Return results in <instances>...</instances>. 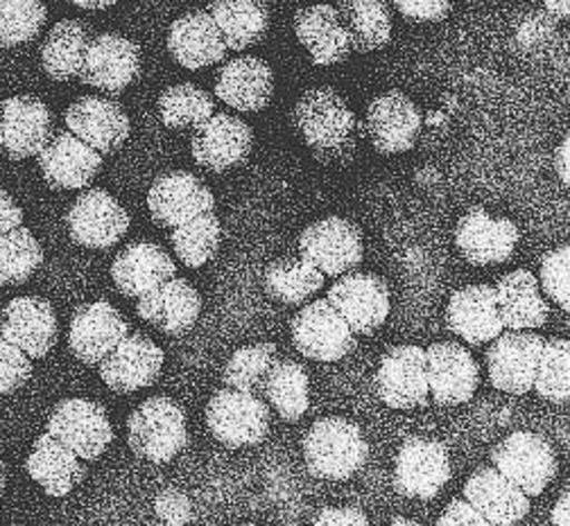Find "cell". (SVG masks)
<instances>
[{"label": "cell", "mask_w": 570, "mask_h": 526, "mask_svg": "<svg viewBox=\"0 0 570 526\" xmlns=\"http://www.w3.org/2000/svg\"><path fill=\"white\" fill-rule=\"evenodd\" d=\"M202 312L197 289L184 278H168L159 287L138 296L136 315L164 335H184Z\"/></svg>", "instance_id": "cell-26"}, {"label": "cell", "mask_w": 570, "mask_h": 526, "mask_svg": "<svg viewBox=\"0 0 570 526\" xmlns=\"http://www.w3.org/2000/svg\"><path fill=\"white\" fill-rule=\"evenodd\" d=\"M43 262L39 240L23 227L0 236V287L23 285Z\"/></svg>", "instance_id": "cell-42"}, {"label": "cell", "mask_w": 570, "mask_h": 526, "mask_svg": "<svg viewBox=\"0 0 570 526\" xmlns=\"http://www.w3.org/2000/svg\"><path fill=\"white\" fill-rule=\"evenodd\" d=\"M127 333L129 324L111 304L94 300V304H85L73 312L68 328V346L80 361L98 366Z\"/></svg>", "instance_id": "cell-24"}, {"label": "cell", "mask_w": 570, "mask_h": 526, "mask_svg": "<svg viewBox=\"0 0 570 526\" xmlns=\"http://www.w3.org/2000/svg\"><path fill=\"white\" fill-rule=\"evenodd\" d=\"M258 394L285 423H297L311 405L308 373L295 359L276 357L261 380Z\"/></svg>", "instance_id": "cell-35"}, {"label": "cell", "mask_w": 570, "mask_h": 526, "mask_svg": "<svg viewBox=\"0 0 570 526\" xmlns=\"http://www.w3.org/2000/svg\"><path fill=\"white\" fill-rule=\"evenodd\" d=\"M464 499L493 526H512L530 513V497L495 468H480L464 484Z\"/></svg>", "instance_id": "cell-29"}, {"label": "cell", "mask_w": 570, "mask_h": 526, "mask_svg": "<svg viewBox=\"0 0 570 526\" xmlns=\"http://www.w3.org/2000/svg\"><path fill=\"white\" fill-rule=\"evenodd\" d=\"M6 149H3V118H0V155H3Z\"/></svg>", "instance_id": "cell-59"}, {"label": "cell", "mask_w": 570, "mask_h": 526, "mask_svg": "<svg viewBox=\"0 0 570 526\" xmlns=\"http://www.w3.org/2000/svg\"><path fill=\"white\" fill-rule=\"evenodd\" d=\"M21 224H23V210L6 190H0V236L21 227Z\"/></svg>", "instance_id": "cell-52"}, {"label": "cell", "mask_w": 570, "mask_h": 526, "mask_svg": "<svg viewBox=\"0 0 570 526\" xmlns=\"http://www.w3.org/2000/svg\"><path fill=\"white\" fill-rule=\"evenodd\" d=\"M421 125L419 107L405 93L390 91L367 107L363 129L379 155L394 157L410 152L416 145Z\"/></svg>", "instance_id": "cell-19"}, {"label": "cell", "mask_w": 570, "mask_h": 526, "mask_svg": "<svg viewBox=\"0 0 570 526\" xmlns=\"http://www.w3.org/2000/svg\"><path fill=\"white\" fill-rule=\"evenodd\" d=\"M66 227L85 249H111L129 231V212L102 188L85 190L66 212Z\"/></svg>", "instance_id": "cell-9"}, {"label": "cell", "mask_w": 570, "mask_h": 526, "mask_svg": "<svg viewBox=\"0 0 570 526\" xmlns=\"http://www.w3.org/2000/svg\"><path fill=\"white\" fill-rule=\"evenodd\" d=\"M37 159L46 183L55 190H85L102 168V155L68 129L52 133Z\"/></svg>", "instance_id": "cell-18"}, {"label": "cell", "mask_w": 570, "mask_h": 526, "mask_svg": "<svg viewBox=\"0 0 570 526\" xmlns=\"http://www.w3.org/2000/svg\"><path fill=\"white\" fill-rule=\"evenodd\" d=\"M568 149H570V138L566 136V138H563V142H561V147H559L557 157H554L557 172H559V177H561V181H563V186H566V188H568V183H570V177H568Z\"/></svg>", "instance_id": "cell-53"}, {"label": "cell", "mask_w": 570, "mask_h": 526, "mask_svg": "<svg viewBox=\"0 0 570 526\" xmlns=\"http://www.w3.org/2000/svg\"><path fill=\"white\" fill-rule=\"evenodd\" d=\"M446 324L453 335L471 346L493 341L505 330L493 285H469L455 291L446 308Z\"/></svg>", "instance_id": "cell-27"}, {"label": "cell", "mask_w": 570, "mask_h": 526, "mask_svg": "<svg viewBox=\"0 0 570 526\" xmlns=\"http://www.w3.org/2000/svg\"><path fill=\"white\" fill-rule=\"evenodd\" d=\"M440 526H458V524H473V526H484L487 519L466 502V499H453L442 517L438 519Z\"/></svg>", "instance_id": "cell-50"}, {"label": "cell", "mask_w": 570, "mask_h": 526, "mask_svg": "<svg viewBox=\"0 0 570 526\" xmlns=\"http://www.w3.org/2000/svg\"><path fill=\"white\" fill-rule=\"evenodd\" d=\"M70 6H76L80 10H89V12H100V10H109L114 8L118 0H68Z\"/></svg>", "instance_id": "cell-55"}, {"label": "cell", "mask_w": 570, "mask_h": 526, "mask_svg": "<svg viewBox=\"0 0 570 526\" xmlns=\"http://www.w3.org/2000/svg\"><path fill=\"white\" fill-rule=\"evenodd\" d=\"M428 387L440 407H458L473 398L480 385V366L473 355L455 341L428 346Z\"/></svg>", "instance_id": "cell-20"}, {"label": "cell", "mask_w": 570, "mask_h": 526, "mask_svg": "<svg viewBox=\"0 0 570 526\" xmlns=\"http://www.w3.org/2000/svg\"><path fill=\"white\" fill-rule=\"evenodd\" d=\"M254 147L252 127L229 113H213L195 127L190 152L197 166L210 172H227L247 161Z\"/></svg>", "instance_id": "cell-14"}, {"label": "cell", "mask_w": 570, "mask_h": 526, "mask_svg": "<svg viewBox=\"0 0 570 526\" xmlns=\"http://www.w3.org/2000/svg\"><path fill=\"white\" fill-rule=\"evenodd\" d=\"M295 34L317 66L342 63L353 52L337 10L326 3L299 10L295 14Z\"/></svg>", "instance_id": "cell-34"}, {"label": "cell", "mask_w": 570, "mask_h": 526, "mask_svg": "<svg viewBox=\"0 0 570 526\" xmlns=\"http://www.w3.org/2000/svg\"><path fill=\"white\" fill-rule=\"evenodd\" d=\"M295 348L315 361H337L355 350V333L331 306L328 298H317L291 324Z\"/></svg>", "instance_id": "cell-12"}, {"label": "cell", "mask_w": 570, "mask_h": 526, "mask_svg": "<svg viewBox=\"0 0 570 526\" xmlns=\"http://www.w3.org/2000/svg\"><path fill=\"white\" fill-rule=\"evenodd\" d=\"M173 276H177V265L170 254L148 240L127 245L111 265L114 285L127 298H138Z\"/></svg>", "instance_id": "cell-31"}, {"label": "cell", "mask_w": 570, "mask_h": 526, "mask_svg": "<svg viewBox=\"0 0 570 526\" xmlns=\"http://www.w3.org/2000/svg\"><path fill=\"white\" fill-rule=\"evenodd\" d=\"M498 312L510 330H539L550 317L548 300L541 296L539 280L528 269L505 274L495 285Z\"/></svg>", "instance_id": "cell-33"}, {"label": "cell", "mask_w": 570, "mask_h": 526, "mask_svg": "<svg viewBox=\"0 0 570 526\" xmlns=\"http://www.w3.org/2000/svg\"><path fill=\"white\" fill-rule=\"evenodd\" d=\"M206 427L225 447H254L269 434V407L258 394L225 387L206 405Z\"/></svg>", "instance_id": "cell-4"}, {"label": "cell", "mask_w": 570, "mask_h": 526, "mask_svg": "<svg viewBox=\"0 0 570 526\" xmlns=\"http://www.w3.org/2000/svg\"><path fill=\"white\" fill-rule=\"evenodd\" d=\"M274 96V72L258 57H238L225 63L216 78V98L243 113L263 111Z\"/></svg>", "instance_id": "cell-28"}, {"label": "cell", "mask_w": 570, "mask_h": 526, "mask_svg": "<svg viewBox=\"0 0 570 526\" xmlns=\"http://www.w3.org/2000/svg\"><path fill=\"white\" fill-rule=\"evenodd\" d=\"M0 335L21 348L30 359H43L57 344L59 321L50 300L19 296L0 310Z\"/></svg>", "instance_id": "cell-21"}, {"label": "cell", "mask_w": 570, "mask_h": 526, "mask_svg": "<svg viewBox=\"0 0 570 526\" xmlns=\"http://www.w3.org/2000/svg\"><path fill=\"white\" fill-rule=\"evenodd\" d=\"M568 262H570V247L561 245L548 251L541 260V285L561 310H568Z\"/></svg>", "instance_id": "cell-46"}, {"label": "cell", "mask_w": 570, "mask_h": 526, "mask_svg": "<svg viewBox=\"0 0 570 526\" xmlns=\"http://www.w3.org/2000/svg\"><path fill=\"white\" fill-rule=\"evenodd\" d=\"M148 208L155 224L164 229H175L188 219L216 208V197L193 172L175 170L161 175L153 183L148 192Z\"/></svg>", "instance_id": "cell-22"}, {"label": "cell", "mask_w": 570, "mask_h": 526, "mask_svg": "<svg viewBox=\"0 0 570 526\" xmlns=\"http://www.w3.org/2000/svg\"><path fill=\"white\" fill-rule=\"evenodd\" d=\"M161 368L164 350L146 335L131 333H127L98 364L102 383L116 394H136L153 387Z\"/></svg>", "instance_id": "cell-15"}, {"label": "cell", "mask_w": 570, "mask_h": 526, "mask_svg": "<svg viewBox=\"0 0 570 526\" xmlns=\"http://www.w3.org/2000/svg\"><path fill=\"white\" fill-rule=\"evenodd\" d=\"M66 129L91 145L100 155H111L129 138V118L125 109L105 98L85 96L66 109Z\"/></svg>", "instance_id": "cell-25"}, {"label": "cell", "mask_w": 570, "mask_h": 526, "mask_svg": "<svg viewBox=\"0 0 570 526\" xmlns=\"http://www.w3.org/2000/svg\"><path fill=\"white\" fill-rule=\"evenodd\" d=\"M276 357H278V350L274 344H254V346L238 348L229 357L223 370L225 387L258 394L261 380L265 378L267 368Z\"/></svg>", "instance_id": "cell-45"}, {"label": "cell", "mask_w": 570, "mask_h": 526, "mask_svg": "<svg viewBox=\"0 0 570 526\" xmlns=\"http://www.w3.org/2000/svg\"><path fill=\"white\" fill-rule=\"evenodd\" d=\"M326 298L355 335H374L387 321L392 310L387 282L381 276L365 271L342 274Z\"/></svg>", "instance_id": "cell-10"}, {"label": "cell", "mask_w": 570, "mask_h": 526, "mask_svg": "<svg viewBox=\"0 0 570 526\" xmlns=\"http://www.w3.org/2000/svg\"><path fill=\"white\" fill-rule=\"evenodd\" d=\"M293 122L315 159L326 166L348 163L358 149V118L331 87L306 91L295 105Z\"/></svg>", "instance_id": "cell-1"}, {"label": "cell", "mask_w": 570, "mask_h": 526, "mask_svg": "<svg viewBox=\"0 0 570 526\" xmlns=\"http://www.w3.org/2000/svg\"><path fill=\"white\" fill-rule=\"evenodd\" d=\"M451 482V457L435 438H407L394 462V488L410 499H435Z\"/></svg>", "instance_id": "cell-6"}, {"label": "cell", "mask_w": 570, "mask_h": 526, "mask_svg": "<svg viewBox=\"0 0 570 526\" xmlns=\"http://www.w3.org/2000/svg\"><path fill=\"white\" fill-rule=\"evenodd\" d=\"M299 251L324 276L337 278L363 262L365 245L358 224L344 217H324L299 236Z\"/></svg>", "instance_id": "cell-7"}, {"label": "cell", "mask_w": 570, "mask_h": 526, "mask_svg": "<svg viewBox=\"0 0 570 526\" xmlns=\"http://www.w3.org/2000/svg\"><path fill=\"white\" fill-rule=\"evenodd\" d=\"M223 240V227L216 212L208 210L193 219H188L181 227H175L170 234V242L179 262L188 269H199L206 262L216 258Z\"/></svg>", "instance_id": "cell-40"}, {"label": "cell", "mask_w": 570, "mask_h": 526, "mask_svg": "<svg viewBox=\"0 0 570 526\" xmlns=\"http://www.w3.org/2000/svg\"><path fill=\"white\" fill-rule=\"evenodd\" d=\"M351 50L374 52L392 39V12L385 0H340L335 8Z\"/></svg>", "instance_id": "cell-38"}, {"label": "cell", "mask_w": 570, "mask_h": 526, "mask_svg": "<svg viewBox=\"0 0 570 526\" xmlns=\"http://www.w3.org/2000/svg\"><path fill=\"white\" fill-rule=\"evenodd\" d=\"M324 285V274L304 256L278 258L263 274L265 291L283 306H302Z\"/></svg>", "instance_id": "cell-39"}, {"label": "cell", "mask_w": 570, "mask_h": 526, "mask_svg": "<svg viewBox=\"0 0 570 526\" xmlns=\"http://www.w3.org/2000/svg\"><path fill=\"white\" fill-rule=\"evenodd\" d=\"M313 524H322V526H335V524H358V526H367L370 517L365 515V510L353 508V506H328L322 508L315 517Z\"/></svg>", "instance_id": "cell-49"}, {"label": "cell", "mask_w": 570, "mask_h": 526, "mask_svg": "<svg viewBox=\"0 0 570 526\" xmlns=\"http://www.w3.org/2000/svg\"><path fill=\"white\" fill-rule=\"evenodd\" d=\"M570 513H568V493H561V497H559V504L552 508V524H559V526H568V522H570V517H568Z\"/></svg>", "instance_id": "cell-56"}, {"label": "cell", "mask_w": 570, "mask_h": 526, "mask_svg": "<svg viewBox=\"0 0 570 526\" xmlns=\"http://www.w3.org/2000/svg\"><path fill=\"white\" fill-rule=\"evenodd\" d=\"M26 470L50 497H66L87 479L82 459L48 431L35 440Z\"/></svg>", "instance_id": "cell-32"}, {"label": "cell", "mask_w": 570, "mask_h": 526, "mask_svg": "<svg viewBox=\"0 0 570 526\" xmlns=\"http://www.w3.org/2000/svg\"><path fill=\"white\" fill-rule=\"evenodd\" d=\"M46 21L43 0H0V46L14 48L35 41Z\"/></svg>", "instance_id": "cell-44"}, {"label": "cell", "mask_w": 570, "mask_h": 526, "mask_svg": "<svg viewBox=\"0 0 570 526\" xmlns=\"http://www.w3.org/2000/svg\"><path fill=\"white\" fill-rule=\"evenodd\" d=\"M370 457V443L358 423L328 416L308 429L304 438V462L315 479L346 482Z\"/></svg>", "instance_id": "cell-2"}, {"label": "cell", "mask_w": 570, "mask_h": 526, "mask_svg": "<svg viewBox=\"0 0 570 526\" xmlns=\"http://www.w3.org/2000/svg\"><path fill=\"white\" fill-rule=\"evenodd\" d=\"M206 12L216 21L229 50H247L261 43L269 30L265 0H210Z\"/></svg>", "instance_id": "cell-37"}, {"label": "cell", "mask_w": 570, "mask_h": 526, "mask_svg": "<svg viewBox=\"0 0 570 526\" xmlns=\"http://www.w3.org/2000/svg\"><path fill=\"white\" fill-rule=\"evenodd\" d=\"M157 510L166 522H188L190 519V504L181 493H164L157 499Z\"/></svg>", "instance_id": "cell-51"}, {"label": "cell", "mask_w": 570, "mask_h": 526, "mask_svg": "<svg viewBox=\"0 0 570 526\" xmlns=\"http://www.w3.org/2000/svg\"><path fill=\"white\" fill-rule=\"evenodd\" d=\"M140 75V48L120 34L105 32L91 39L80 82L109 96H120Z\"/></svg>", "instance_id": "cell-16"}, {"label": "cell", "mask_w": 570, "mask_h": 526, "mask_svg": "<svg viewBox=\"0 0 570 526\" xmlns=\"http://www.w3.org/2000/svg\"><path fill=\"white\" fill-rule=\"evenodd\" d=\"M157 107H159L161 122L168 129H188V127L195 129L206 118H210L213 111H216V102H213V98L204 89L190 82L168 87L159 96Z\"/></svg>", "instance_id": "cell-41"}, {"label": "cell", "mask_w": 570, "mask_h": 526, "mask_svg": "<svg viewBox=\"0 0 570 526\" xmlns=\"http://www.w3.org/2000/svg\"><path fill=\"white\" fill-rule=\"evenodd\" d=\"M498 473L514 482L530 499L539 497L557 477V455L552 445L532 431H514L491 449Z\"/></svg>", "instance_id": "cell-5"}, {"label": "cell", "mask_w": 570, "mask_h": 526, "mask_svg": "<svg viewBox=\"0 0 570 526\" xmlns=\"http://www.w3.org/2000/svg\"><path fill=\"white\" fill-rule=\"evenodd\" d=\"M46 431L73 449L82 462H96L102 457L114 440V427L107 409L100 403L85 398H68L59 403L48 416Z\"/></svg>", "instance_id": "cell-8"}, {"label": "cell", "mask_w": 570, "mask_h": 526, "mask_svg": "<svg viewBox=\"0 0 570 526\" xmlns=\"http://www.w3.org/2000/svg\"><path fill=\"white\" fill-rule=\"evenodd\" d=\"M537 394L554 405H566L570 398V341L543 339V350L537 366L534 387Z\"/></svg>", "instance_id": "cell-43"}, {"label": "cell", "mask_w": 570, "mask_h": 526, "mask_svg": "<svg viewBox=\"0 0 570 526\" xmlns=\"http://www.w3.org/2000/svg\"><path fill=\"white\" fill-rule=\"evenodd\" d=\"M127 440L138 459L150 464L173 462L188 443V425L181 405L166 396L140 403L127 420Z\"/></svg>", "instance_id": "cell-3"}, {"label": "cell", "mask_w": 570, "mask_h": 526, "mask_svg": "<svg viewBox=\"0 0 570 526\" xmlns=\"http://www.w3.org/2000/svg\"><path fill=\"white\" fill-rule=\"evenodd\" d=\"M91 39V28L78 19H66L55 23L41 46L43 72L52 82L76 80L82 70Z\"/></svg>", "instance_id": "cell-36"}, {"label": "cell", "mask_w": 570, "mask_h": 526, "mask_svg": "<svg viewBox=\"0 0 570 526\" xmlns=\"http://www.w3.org/2000/svg\"><path fill=\"white\" fill-rule=\"evenodd\" d=\"M168 50L173 59L188 68L202 70L225 61L229 48L206 10H195L179 17L168 32Z\"/></svg>", "instance_id": "cell-30"}, {"label": "cell", "mask_w": 570, "mask_h": 526, "mask_svg": "<svg viewBox=\"0 0 570 526\" xmlns=\"http://www.w3.org/2000/svg\"><path fill=\"white\" fill-rule=\"evenodd\" d=\"M394 8L414 23H440L449 17L453 0H392Z\"/></svg>", "instance_id": "cell-48"}, {"label": "cell", "mask_w": 570, "mask_h": 526, "mask_svg": "<svg viewBox=\"0 0 570 526\" xmlns=\"http://www.w3.org/2000/svg\"><path fill=\"white\" fill-rule=\"evenodd\" d=\"M6 486H8V468L3 462H0V495L6 493Z\"/></svg>", "instance_id": "cell-57"}, {"label": "cell", "mask_w": 570, "mask_h": 526, "mask_svg": "<svg viewBox=\"0 0 570 526\" xmlns=\"http://www.w3.org/2000/svg\"><path fill=\"white\" fill-rule=\"evenodd\" d=\"M541 6L559 21H568L570 14V0H541Z\"/></svg>", "instance_id": "cell-54"}, {"label": "cell", "mask_w": 570, "mask_h": 526, "mask_svg": "<svg viewBox=\"0 0 570 526\" xmlns=\"http://www.w3.org/2000/svg\"><path fill=\"white\" fill-rule=\"evenodd\" d=\"M543 337L530 330L501 333L487 350V370L493 389L523 396L532 391Z\"/></svg>", "instance_id": "cell-11"}, {"label": "cell", "mask_w": 570, "mask_h": 526, "mask_svg": "<svg viewBox=\"0 0 570 526\" xmlns=\"http://www.w3.org/2000/svg\"><path fill=\"white\" fill-rule=\"evenodd\" d=\"M392 524H394V526H416V522L405 519V517H394V519H392Z\"/></svg>", "instance_id": "cell-58"}, {"label": "cell", "mask_w": 570, "mask_h": 526, "mask_svg": "<svg viewBox=\"0 0 570 526\" xmlns=\"http://www.w3.org/2000/svg\"><path fill=\"white\" fill-rule=\"evenodd\" d=\"M376 391L392 409H419L428 405V361L419 346H392L376 373Z\"/></svg>", "instance_id": "cell-17"}, {"label": "cell", "mask_w": 570, "mask_h": 526, "mask_svg": "<svg viewBox=\"0 0 570 526\" xmlns=\"http://www.w3.org/2000/svg\"><path fill=\"white\" fill-rule=\"evenodd\" d=\"M521 240L519 227L508 217H491L482 206L469 208L455 229V245L475 267L508 262Z\"/></svg>", "instance_id": "cell-13"}, {"label": "cell", "mask_w": 570, "mask_h": 526, "mask_svg": "<svg viewBox=\"0 0 570 526\" xmlns=\"http://www.w3.org/2000/svg\"><path fill=\"white\" fill-rule=\"evenodd\" d=\"M32 375L30 357L0 335V396L19 391Z\"/></svg>", "instance_id": "cell-47"}, {"label": "cell", "mask_w": 570, "mask_h": 526, "mask_svg": "<svg viewBox=\"0 0 570 526\" xmlns=\"http://www.w3.org/2000/svg\"><path fill=\"white\" fill-rule=\"evenodd\" d=\"M3 149L12 161L37 157L55 133V120L46 102L32 96H14L0 105Z\"/></svg>", "instance_id": "cell-23"}]
</instances>
